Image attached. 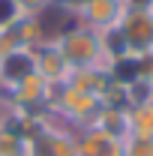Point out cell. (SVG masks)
<instances>
[{
	"mask_svg": "<svg viewBox=\"0 0 153 156\" xmlns=\"http://www.w3.org/2000/svg\"><path fill=\"white\" fill-rule=\"evenodd\" d=\"M54 45L60 48L63 60L69 63V69H87V66H99V69H108L114 75L117 69V57L105 48V36L96 33L90 27H72V30H63L54 36Z\"/></svg>",
	"mask_w": 153,
	"mask_h": 156,
	"instance_id": "cell-1",
	"label": "cell"
},
{
	"mask_svg": "<svg viewBox=\"0 0 153 156\" xmlns=\"http://www.w3.org/2000/svg\"><path fill=\"white\" fill-rule=\"evenodd\" d=\"M48 108H51L66 126H72V129H87V126L96 123L102 102L96 96H90V93L72 87V84H60V87H54V93H51Z\"/></svg>",
	"mask_w": 153,
	"mask_h": 156,
	"instance_id": "cell-2",
	"label": "cell"
},
{
	"mask_svg": "<svg viewBox=\"0 0 153 156\" xmlns=\"http://www.w3.org/2000/svg\"><path fill=\"white\" fill-rule=\"evenodd\" d=\"M120 39V51L129 60H141L153 51V9L150 6H129L114 30Z\"/></svg>",
	"mask_w": 153,
	"mask_h": 156,
	"instance_id": "cell-3",
	"label": "cell"
},
{
	"mask_svg": "<svg viewBox=\"0 0 153 156\" xmlns=\"http://www.w3.org/2000/svg\"><path fill=\"white\" fill-rule=\"evenodd\" d=\"M129 6H132L129 0H87L75 18L81 27H90V30L105 36V33L120 27V21H123Z\"/></svg>",
	"mask_w": 153,
	"mask_h": 156,
	"instance_id": "cell-4",
	"label": "cell"
},
{
	"mask_svg": "<svg viewBox=\"0 0 153 156\" xmlns=\"http://www.w3.org/2000/svg\"><path fill=\"white\" fill-rule=\"evenodd\" d=\"M33 72H39L51 87H60V84L69 78L72 69H69V63L63 60L60 48L54 45V39H45L42 45L33 48Z\"/></svg>",
	"mask_w": 153,
	"mask_h": 156,
	"instance_id": "cell-5",
	"label": "cell"
},
{
	"mask_svg": "<svg viewBox=\"0 0 153 156\" xmlns=\"http://www.w3.org/2000/svg\"><path fill=\"white\" fill-rule=\"evenodd\" d=\"M75 147L78 156H123V138L99 126H87V129H75Z\"/></svg>",
	"mask_w": 153,
	"mask_h": 156,
	"instance_id": "cell-6",
	"label": "cell"
},
{
	"mask_svg": "<svg viewBox=\"0 0 153 156\" xmlns=\"http://www.w3.org/2000/svg\"><path fill=\"white\" fill-rule=\"evenodd\" d=\"M33 72V51L30 48H9L3 57H0V84L9 90L15 81H21L24 75Z\"/></svg>",
	"mask_w": 153,
	"mask_h": 156,
	"instance_id": "cell-7",
	"label": "cell"
},
{
	"mask_svg": "<svg viewBox=\"0 0 153 156\" xmlns=\"http://www.w3.org/2000/svg\"><path fill=\"white\" fill-rule=\"evenodd\" d=\"M126 135L153 138V99L126 108Z\"/></svg>",
	"mask_w": 153,
	"mask_h": 156,
	"instance_id": "cell-8",
	"label": "cell"
},
{
	"mask_svg": "<svg viewBox=\"0 0 153 156\" xmlns=\"http://www.w3.org/2000/svg\"><path fill=\"white\" fill-rule=\"evenodd\" d=\"M12 6H15L18 18H39V15H45V9L54 6V0H12Z\"/></svg>",
	"mask_w": 153,
	"mask_h": 156,
	"instance_id": "cell-9",
	"label": "cell"
},
{
	"mask_svg": "<svg viewBox=\"0 0 153 156\" xmlns=\"http://www.w3.org/2000/svg\"><path fill=\"white\" fill-rule=\"evenodd\" d=\"M123 156H153V138L123 135Z\"/></svg>",
	"mask_w": 153,
	"mask_h": 156,
	"instance_id": "cell-10",
	"label": "cell"
},
{
	"mask_svg": "<svg viewBox=\"0 0 153 156\" xmlns=\"http://www.w3.org/2000/svg\"><path fill=\"white\" fill-rule=\"evenodd\" d=\"M138 78H141V81L153 90V51H150V54H144V57L138 60Z\"/></svg>",
	"mask_w": 153,
	"mask_h": 156,
	"instance_id": "cell-11",
	"label": "cell"
},
{
	"mask_svg": "<svg viewBox=\"0 0 153 156\" xmlns=\"http://www.w3.org/2000/svg\"><path fill=\"white\" fill-rule=\"evenodd\" d=\"M84 3H87V0H54V6H60V9L69 12V15H78Z\"/></svg>",
	"mask_w": 153,
	"mask_h": 156,
	"instance_id": "cell-12",
	"label": "cell"
},
{
	"mask_svg": "<svg viewBox=\"0 0 153 156\" xmlns=\"http://www.w3.org/2000/svg\"><path fill=\"white\" fill-rule=\"evenodd\" d=\"M3 102H6V87L0 84V105H3Z\"/></svg>",
	"mask_w": 153,
	"mask_h": 156,
	"instance_id": "cell-13",
	"label": "cell"
}]
</instances>
